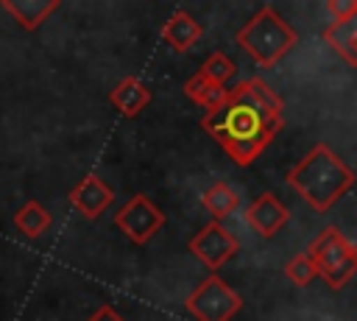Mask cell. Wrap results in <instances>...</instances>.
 Wrapping results in <instances>:
<instances>
[{
    "label": "cell",
    "mask_w": 357,
    "mask_h": 321,
    "mask_svg": "<svg viewBox=\"0 0 357 321\" xmlns=\"http://www.w3.org/2000/svg\"><path fill=\"white\" fill-rule=\"evenodd\" d=\"M282 98L265 78H245L229 89L220 109L201 117V128L231 156L234 165H251L282 128Z\"/></svg>",
    "instance_id": "obj_1"
},
{
    "label": "cell",
    "mask_w": 357,
    "mask_h": 321,
    "mask_svg": "<svg viewBox=\"0 0 357 321\" xmlns=\"http://www.w3.org/2000/svg\"><path fill=\"white\" fill-rule=\"evenodd\" d=\"M357 181V173L324 142L312 145L290 170L287 184L315 209L326 212L340 201Z\"/></svg>",
    "instance_id": "obj_2"
},
{
    "label": "cell",
    "mask_w": 357,
    "mask_h": 321,
    "mask_svg": "<svg viewBox=\"0 0 357 321\" xmlns=\"http://www.w3.org/2000/svg\"><path fill=\"white\" fill-rule=\"evenodd\" d=\"M234 42L259 67H273L279 59H284L296 47L298 33L273 6H259L257 14L248 17L245 25L234 33Z\"/></svg>",
    "instance_id": "obj_3"
},
{
    "label": "cell",
    "mask_w": 357,
    "mask_h": 321,
    "mask_svg": "<svg viewBox=\"0 0 357 321\" xmlns=\"http://www.w3.org/2000/svg\"><path fill=\"white\" fill-rule=\"evenodd\" d=\"M307 254L312 257L318 276H324V282L332 290L343 288L357 274V251L335 226H326L324 232H318L307 246Z\"/></svg>",
    "instance_id": "obj_4"
},
{
    "label": "cell",
    "mask_w": 357,
    "mask_h": 321,
    "mask_svg": "<svg viewBox=\"0 0 357 321\" xmlns=\"http://www.w3.org/2000/svg\"><path fill=\"white\" fill-rule=\"evenodd\" d=\"M184 310L195 321H231L243 310V299L218 274H209L184 299Z\"/></svg>",
    "instance_id": "obj_5"
},
{
    "label": "cell",
    "mask_w": 357,
    "mask_h": 321,
    "mask_svg": "<svg viewBox=\"0 0 357 321\" xmlns=\"http://www.w3.org/2000/svg\"><path fill=\"white\" fill-rule=\"evenodd\" d=\"M114 223L134 246H145L156 232H162L165 212L145 193H137L114 212Z\"/></svg>",
    "instance_id": "obj_6"
},
{
    "label": "cell",
    "mask_w": 357,
    "mask_h": 321,
    "mask_svg": "<svg viewBox=\"0 0 357 321\" xmlns=\"http://www.w3.org/2000/svg\"><path fill=\"white\" fill-rule=\"evenodd\" d=\"M187 248H190V254H192L201 265H206V268L215 274L218 268H223V265L237 254L240 243H237V237H234L223 223L212 221V223H206L198 234H192V240L187 243Z\"/></svg>",
    "instance_id": "obj_7"
},
{
    "label": "cell",
    "mask_w": 357,
    "mask_h": 321,
    "mask_svg": "<svg viewBox=\"0 0 357 321\" xmlns=\"http://www.w3.org/2000/svg\"><path fill=\"white\" fill-rule=\"evenodd\" d=\"M67 198H70V204H73L86 221H98V218L106 212V207L114 201V190H112L100 176L86 173L78 184L70 187Z\"/></svg>",
    "instance_id": "obj_8"
},
{
    "label": "cell",
    "mask_w": 357,
    "mask_h": 321,
    "mask_svg": "<svg viewBox=\"0 0 357 321\" xmlns=\"http://www.w3.org/2000/svg\"><path fill=\"white\" fill-rule=\"evenodd\" d=\"M290 221V209L273 195V193H262L257 195L248 207H245V223L259 234V237H273L284 223Z\"/></svg>",
    "instance_id": "obj_9"
},
{
    "label": "cell",
    "mask_w": 357,
    "mask_h": 321,
    "mask_svg": "<svg viewBox=\"0 0 357 321\" xmlns=\"http://www.w3.org/2000/svg\"><path fill=\"white\" fill-rule=\"evenodd\" d=\"M204 36L201 22L190 14V11H173L170 20L162 25V39L176 50V53H187L192 45H198Z\"/></svg>",
    "instance_id": "obj_10"
},
{
    "label": "cell",
    "mask_w": 357,
    "mask_h": 321,
    "mask_svg": "<svg viewBox=\"0 0 357 321\" xmlns=\"http://www.w3.org/2000/svg\"><path fill=\"white\" fill-rule=\"evenodd\" d=\"M109 103L123 114V117H137L148 103H151V89L134 78V75H126L123 81H117V87L109 92Z\"/></svg>",
    "instance_id": "obj_11"
},
{
    "label": "cell",
    "mask_w": 357,
    "mask_h": 321,
    "mask_svg": "<svg viewBox=\"0 0 357 321\" xmlns=\"http://www.w3.org/2000/svg\"><path fill=\"white\" fill-rule=\"evenodd\" d=\"M3 11H8L14 17V22L25 31H36L56 8L59 0H0Z\"/></svg>",
    "instance_id": "obj_12"
},
{
    "label": "cell",
    "mask_w": 357,
    "mask_h": 321,
    "mask_svg": "<svg viewBox=\"0 0 357 321\" xmlns=\"http://www.w3.org/2000/svg\"><path fill=\"white\" fill-rule=\"evenodd\" d=\"M354 39H357V14L349 17V20H337V22H329L324 28V42L346 59V64L357 67V50H354Z\"/></svg>",
    "instance_id": "obj_13"
},
{
    "label": "cell",
    "mask_w": 357,
    "mask_h": 321,
    "mask_svg": "<svg viewBox=\"0 0 357 321\" xmlns=\"http://www.w3.org/2000/svg\"><path fill=\"white\" fill-rule=\"evenodd\" d=\"M201 204H204V209L220 223L223 218H229V215L237 212V207H240V193H237L231 184H226V181H215V184H209V187L201 193Z\"/></svg>",
    "instance_id": "obj_14"
},
{
    "label": "cell",
    "mask_w": 357,
    "mask_h": 321,
    "mask_svg": "<svg viewBox=\"0 0 357 321\" xmlns=\"http://www.w3.org/2000/svg\"><path fill=\"white\" fill-rule=\"evenodd\" d=\"M184 95H187L192 103H198L204 112H215V109H220V106L226 103L229 87H218V84L206 81L201 73H195V75H190V78L184 81Z\"/></svg>",
    "instance_id": "obj_15"
},
{
    "label": "cell",
    "mask_w": 357,
    "mask_h": 321,
    "mask_svg": "<svg viewBox=\"0 0 357 321\" xmlns=\"http://www.w3.org/2000/svg\"><path fill=\"white\" fill-rule=\"evenodd\" d=\"M50 223H53V215H50L39 201H25V204L14 212V226H17V232L25 234V237H31V240L42 237V234L50 229Z\"/></svg>",
    "instance_id": "obj_16"
},
{
    "label": "cell",
    "mask_w": 357,
    "mask_h": 321,
    "mask_svg": "<svg viewBox=\"0 0 357 321\" xmlns=\"http://www.w3.org/2000/svg\"><path fill=\"white\" fill-rule=\"evenodd\" d=\"M206 81H212V84H218V87H226V81L237 73V67H234V61L226 56V53H220V50H215V53H209L206 56V61L201 64V70H198Z\"/></svg>",
    "instance_id": "obj_17"
},
{
    "label": "cell",
    "mask_w": 357,
    "mask_h": 321,
    "mask_svg": "<svg viewBox=\"0 0 357 321\" xmlns=\"http://www.w3.org/2000/svg\"><path fill=\"white\" fill-rule=\"evenodd\" d=\"M284 276H287L293 285L304 288V285H310V282L318 276V268H315L312 257H310L307 251H301V254H296V257L287 260V265H284Z\"/></svg>",
    "instance_id": "obj_18"
},
{
    "label": "cell",
    "mask_w": 357,
    "mask_h": 321,
    "mask_svg": "<svg viewBox=\"0 0 357 321\" xmlns=\"http://www.w3.org/2000/svg\"><path fill=\"white\" fill-rule=\"evenodd\" d=\"M326 11L332 14V22L349 20V17L357 14V0H329V3H326Z\"/></svg>",
    "instance_id": "obj_19"
},
{
    "label": "cell",
    "mask_w": 357,
    "mask_h": 321,
    "mask_svg": "<svg viewBox=\"0 0 357 321\" xmlns=\"http://www.w3.org/2000/svg\"><path fill=\"white\" fill-rule=\"evenodd\" d=\"M86 321H126V318H123V313H120L117 307L100 304V307H95V310L86 315Z\"/></svg>",
    "instance_id": "obj_20"
},
{
    "label": "cell",
    "mask_w": 357,
    "mask_h": 321,
    "mask_svg": "<svg viewBox=\"0 0 357 321\" xmlns=\"http://www.w3.org/2000/svg\"><path fill=\"white\" fill-rule=\"evenodd\" d=\"M354 50H357V39H354Z\"/></svg>",
    "instance_id": "obj_21"
},
{
    "label": "cell",
    "mask_w": 357,
    "mask_h": 321,
    "mask_svg": "<svg viewBox=\"0 0 357 321\" xmlns=\"http://www.w3.org/2000/svg\"><path fill=\"white\" fill-rule=\"evenodd\" d=\"M354 251H357V246H354Z\"/></svg>",
    "instance_id": "obj_22"
}]
</instances>
